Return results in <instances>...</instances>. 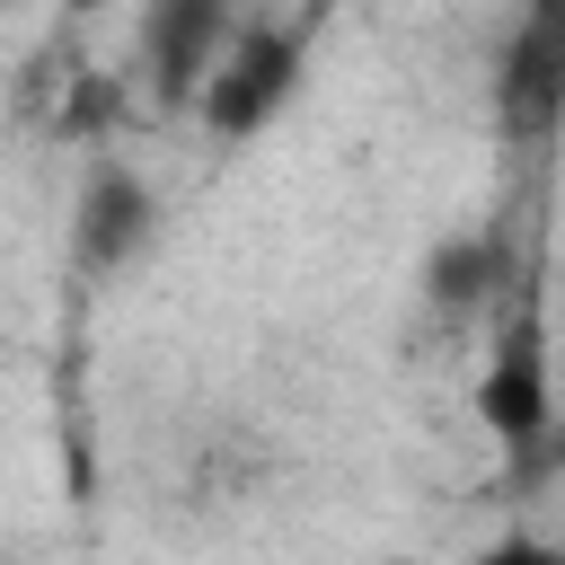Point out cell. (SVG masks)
Listing matches in <instances>:
<instances>
[{
  "label": "cell",
  "mask_w": 565,
  "mask_h": 565,
  "mask_svg": "<svg viewBox=\"0 0 565 565\" xmlns=\"http://www.w3.org/2000/svg\"><path fill=\"white\" fill-rule=\"evenodd\" d=\"M468 406H477V424L494 433V450L512 468H539L556 450V335H547V238L539 230H530L512 300L494 309V344L477 362Z\"/></svg>",
  "instance_id": "cell-1"
},
{
  "label": "cell",
  "mask_w": 565,
  "mask_h": 565,
  "mask_svg": "<svg viewBox=\"0 0 565 565\" xmlns=\"http://www.w3.org/2000/svg\"><path fill=\"white\" fill-rule=\"evenodd\" d=\"M300 71H309V18H247L238 26V44L221 53V71L203 79V97H194V115H203V132L212 141H256L291 97H300Z\"/></svg>",
  "instance_id": "cell-2"
},
{
  "label": "cell",
  "mask_w": 565,
  "mask_h": 565,
  "mask_svg": "<svg viewBox=\"0 0 565 565\" xmlns=\"http://www.w3.org/2000/svg\"><path fill=\"white\" fill-rule=\"evenodd\" d=\"M494 124L521 150H547L565 132V0H539L512 18L494 53Z\"/></svg>",
  "instance_id": "cell-3"
},
{
  "label": "cell",
  "mask_w": 565,
  "mask_h": 565,
  "mask_svg": "<svg viewBox=\"0 0 565 565\" xmlns=\"http://www.w3.org/2000/svg\"><path fill=\"white\" fill-rule=\"evenodd\" d=\"M159 238V185L124 159H97L79 203H71V265L79 274H124L132 256H150Z\"/></svg>",
  "instance_id": "cell-4"
},
{
  "label": "cell",
  "mask_w": 565,
  "mask_h": 565,
  "mask_svg": "<svg viewBox=\"0 0 565 565\" xmlns=\"http://www.w3.org/2000/svg\"><path fill=\"white\" fill-rule=\"evenodd\" d=\"M247 18H230L221 0H159L141 9V71L159 88V106H194L203 79L221 71V53L238 44Z\"/></svg>",
  "instance_id": "cell-5"
},
{
  "label": "cell",
  "mask_w": 565,
  "mask_h": 565,
  "mask_svg": "<svg viewBox=\"0 0 565 565\" xmlns=\"http://www.w3.org/2000/svg\"><path fill=\"white\" fill-rule=\"evenodd\" d=\"M521 256H530V238L512 247V230L503 221H477V230H450L433 256H424V300L441 309V318H494L503 300H512V282H521Z\"/></svg>",
  "instance_id": "cell-6"
},
{
  "label": "cell",
  "mask_w": 565,
  "mask_h": 565,
  "mask_svg": "<svg viewBox=\"0 0 565 565\" xmlns=\"http://www.w3.org/2000/svg\"><path fill=\"white\" fill-rule=\"evenodd\" d=\"M468 565H565V539H547V530H494Z\"/></svg>",
  "instance_id": "cell-7"
}]
</instances>
